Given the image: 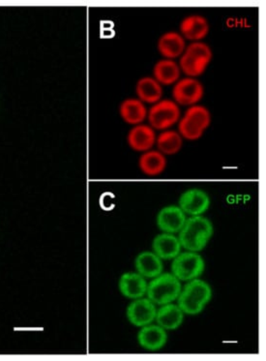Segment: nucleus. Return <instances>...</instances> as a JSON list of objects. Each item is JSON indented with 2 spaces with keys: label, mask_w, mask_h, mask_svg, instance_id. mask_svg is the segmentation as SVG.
Returning a JSON list of instances; mask_svg holds the SVG:
<instances>
[{
  "label": "nucleus",
  "mask_w": 266,
  "mask_h": 361,
  "mask_svg": "<svg viewBox=\"0 0 266 361\" xmlns=\"http://www.w3.org/2000/svg\"><path fill=\"white\" fill-rule=\"evenodd\" d=\"M213 235L212 223L202 215L191 216L179 232V240L181 247L187 251L200 252L207 246Z\"/></svg>",
  "instance_id": "1"
},
{
  "label": "nucleus",
  "mask_w": 266,
  "mask_h": 361,
  "mask_svg": "<svg viewBox=\"0 0 266 361\" xmlns=\"http://www.w3.org/2000/svg\"><path fill=\"white\" fill-rule=\"evenodd\" d=\"M212 297L210 286L202 280H190L180 292L177 301L179 308L186 315H198L205 309Z\"/></svg>",
  "instance_id": "2"
},
{
  "label": "nucleus",
  "mask_w": 266,
  "mask_h": 361,
  "mask_svg": "<svg viewBox=\"0 0 266 361\" xmlns=\"http://www.w3.org/2000/svg\"><path fill=\"white\" fill-rule=\"evenodd\" d=\"M212 59V51L207 44L192 42L180 57L179 68L189 78L202 75Z\"/></svg>",
  "instance_id": "3"
},
{
  "label": "nucleus",
  "mask_w": 266,
  "mask_h": 361,
  "mask_svg": "<svg viewBox=\"0 0 266 361\" xmlns=\"http://www.w3.org/2000/svg\"><path fill=\"white\" fill-rule=\"evenodd\" d=\"M179 281L173 274L158 275L147 285V298L158 305L174 302L181 292Z\"/></svg>",
  "instance_id": "4"
},
{
  "label": "nucleus",
  "mask_w": 266,
  "mask_h": 361,
  "mask_svg": "<svg viewBox=\"0 0 266 361\" xmlns=\"http://www.w3.org/2000/svg\"><path fill=\"white\" fill-rule=\"evenodd\" d=\"M205 261L197 252H184L174 259L171 274L181 281H190L203 274Z\"/></svg>",
  "instance_id": "5"
},
{
  "label": "nucleus",
  "mask_w": 266,
  "mask_h": 361,
  "mask_svg": "<svg viewBox=\"0 0 266 361\" xmlns=\"http://www.w3.org/2000/svg\"><path fill=\"white\" fill-rule=\"evenodd\" d=\"M150 126L154 130H168L180 119V109L174 100H160L154 104L147 114Z\"/></svg>",
  "instance_id": "6"
},
{
  "label": "nucleus",
  "mask_w": 266,
  "mask_h": 361,
  "mask_svg": "<svg viewBox=\"0 0 266 361\" xmlns=\"http://www.w3.org/2000/svg\"><path fill=\"white\" fill-rule=\"evenodd\" d=\"M174 101L177 105L194 106L202 100L203 85L195 78L177 80L173 88Z\"/></svg>",
  "instance_id": "7"
},
{
  "label": "nucleus",
  "mask_w": 266,
  "mask_h": 361,
  "mask_svg": "<svg viewBox=\"0 0 266 361\" xmlns=\"http://www.w3.org/2000/svg\"><path fill=\"white\" fill-rule=\"evenodd\" d=\"M179 207L185 214L198 216L202 215L210 209V198L202 189H189L180 196Z\"/></svg>",
  "instance_id": "8"
},
{
  "label": "nucleus",
  "mask_w": 266,
  "mask_h": 361,
  "mask_svg": "<svg viewBox=\"0 0 266 361\" xmlns=\"http://www.w3.org/2000/svg\"><path fill=\"white\" fill-rule=\"evenodd\" d=\"M156 309L155 303L150 298H138L135 300L127 308V318L130 323L135 326L143 327L150 324L155 321Z\"/></svg>",
  "instance_id": "9"
},
{
  "label": "nucleus",
  "mask_w": 266,
  "mask_h": 361,
  "mask_svg": "<svg viewBox=\"0 0 266 361\" xmlns=\"http://www.w3.org/2000/svg\"><path fill=\"white\" fill-rule=\"evenodd\" d=\"M155 130L150 126L139 124L130 130L128 133V145L135 152H145L150 150L156 144Z\"/></svg>",
  "instance_id": "10"
},
{
  "label": "nucleus",
  "mask_w": 266,
  "mask_h": 361,
  "mask_svg": "<svg viewBox=\"0 0 266 361\" xmlns=\"http://www.w3.org/2000/svg\"><path fill=\"white\" fill-rule=\"evenodd\" d=\"M186 219V214L179 206H168L159 212L156 221L162 232L176 233L180 232Z\"/></svg>",
  "instance_id": "11"
},
{
  "label": "nucleus",
  "mask_w": 266,
  "mask_h": 361,
  "mask_svg": "<svg viewBox=\"0 0 266 361\" xmlns=\"http://www.w3.org/2000/svg\"><path fill=\"white\" fill-rule=\"evenodd\" d=\"M210 32V23L200 15L188 16L180 23V35L186 40L200 42Z\"/></svg>",
  "instance_id": "12"
},
{
  "label": "nucleus",
  "mask_w": 266,
  "mask_h": 361,
  "mask_svg": "<svg viewBox=\"0 0 266 361\" xmlns=\"http://www.w3.org/2000/svg\"><path fill=\"white\" fill-rule=\"evenodd\" d=\"M168 335L166 329L155 324H147L143 326L138 334V342L143 349L148 350H158L165 346Z\"/></svg>",
  "instance_id": "13"
},
{
  "label": "nucleus",
  "mask_w": 266,
  "mask_h": 361,
  "mask_svg": "<svg viewBox=\"0 0 266 361\" xmlns=\"http://www.w3.org/2000/svg\"><path fill=\"white\" fill-rule=\"evenodd\" d=\"M186 49V42L181 35L176 31H169L161 36L158 41V51L166 59L174 61L182 56Z\"/></svg>",
  "instance_id": "14"
},
{
  "label": "nucleus",
  "mask_w": 266,
  "mask_h": 361,
  "mask_svg": "<svg viewBox=\"0 0 266 361\" xmlns=\"http://www.w3.org/2000/svg\"><path fill=\"white\" fill-rule=\"evenodd\" d=\"M119 290L125 298L138 300L147 293V283L142 275L127 272L120 278Z\"/></svg>",
  "instance_id": "15"
},
{
  "label": "nucleus",
  "mask_w": 266,
  "mask_h": 361,
  "mask_svg": "<svg viewBox=\"0 0 266 361\" xmlns=\"http://www.w3.org/2000/svg\"><path fill=\"white\" fill-rule=\"evenodd\" d=\"M153 253L161 259H174L181 251V244L179 238L173 233H161L154 238Z\"/></svg>",
  "instance_id": "16"
},
{
  "label": "nucleus",
  "mask_w": 266,
  "mask_h": 361,
  "mask_svg": "<svg viewBox=\"0 0 266 361\" xmlns=\"http://www.w3.org/2000/svg\"><path fill=\"white\" fill-rule=\"evenodd\" d=\"M120 114L126 123L139 126L147 118V106L137 98H128L120 106Z\"/></svg>",
  "instance_id": "17"
},
{
  "label": "nucleus",
  "mask_w": 266,
  "mask_h": 361,
  "mask_svg": "<svg viewBox=\"0 0 266 361\" xmlns=\"http://www.w3.org/2000/svg\"><path fill=\"white\" fill-rule=\"evenodd\" d=\"M156 321L158 326L163 327L166 331H176L183 323L184 313L179 305H164L156 313Z\"/></svg>",
  "instance_id": "18"
},
{
  "label": "nucleus",
  "mask_w": 266,
  "mask_h": 361,
  "mask_svg": "<svg viewBox=\"0 0 266 361\" xmlns=\"http://www.w3.org/2000/svg\"><path fill=\"white\" fill-rule=\"evenodd\" d=\"M138 274L145 278H155L163 272V262L153 252L145 251L137 257L135 262Z\"/></svg>",
  "instance_id": "19"
},
{
  "label": "nucleus",
  "mask_w": 266,
  "mask_h": 361,
  "mask_svg": "<svg viewBox=\"0 0 266 361\" xmlns=\"http://www.w3.org/2000/svg\"><path fill=\"white\" fill-rule=\"evenodd\" d=\"M138 99L143 104H156L163 96V88L152 77H145L139 80L135 85Z\"/></svg>",
  "instance_id": "20"
},
{
  "label": "nucleus",
  "mask_w": 266,
  "mask_h": 361,
  "mask_svg": "<svg viewBox=\"0 0 266 361\" xmlns=\"http://www.w3.org/2000/svg\"><path fill=\"white\" fill-rule=\"evenodd\" d=\"M140 171L148 176L161 175L167 167V159L159 150H148L143 152L139 160Z\"/></svg>",
  "instance_id": "21"
},
{
  "label": "nucleus",
  "mask_w": 266,
  "mask_h": 361,
  "mask_svg": "<svg viewBox=\"0 0 266 361\" xmlns=\"http://www.w3.org/2000/svg\"><path fill=\"white\" fill-rule=\"evenodd\" d=\"M180 73L181 70L176 61L165 59L158 61L154 66L153 78L161 85H174L179 80Z\"/></svg>",
  "instance_id": "22"
},
{
  "label": "nucleus",
  "mask_w": 266,
  "mask_h": 361,
  "mask_svg": "<svg viewBox=\"0 0 266 361\" xmlns=\"http://www.w3.org/2000/svg\"><path fill=\"white\" fill-rule=\"evenodd\" d=\"M158 150L164 155H174L181 149L183 141L179 132L173 130H165L163 133L156 137Z\"/></svg>",
  "instance_id": "23"
},
{
  "label": "nucleus",
  "mask_w": 266,
  "mask_h": 361,
  "mask_svg": "<svg viewBox=\"0 0 266 361\" xmlns=\"http://www.w3.org/2000/svg\"><path fill=\"white\" fill-rule=\"evenodd\" d=\"M179 131L180 136L184 137V139L189 140V141H195V140L202 137L205 129L200 126L198 122L184 116L183 118L180 119Z\"/></svg>",
  "instance_id": "24"
},
{
  "label": "nucleus",
  "mask_w": 266,
  "mask_h": 361,
  "mask_svg": "<svg viewBox=\"0 0 266 361\" xmlns=\"http://www.w3.org/2000/svg\"><path fill=\"white\" fill-rule=\"evenodd\" d=\"M184 116L188 118H192L193 121L198 122L200 126L207 130L210 126L211 116L210 111L205 106L200 105H194L188 109Z\"/></svg>",
  "instance_id": "25"
}]
</instances>
